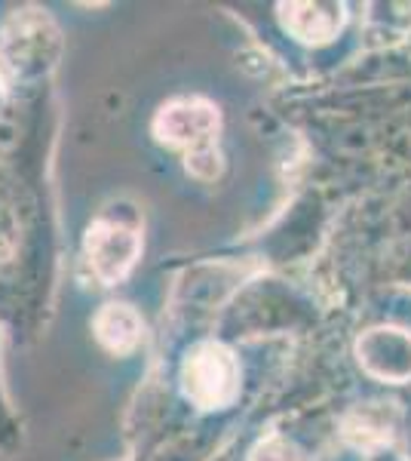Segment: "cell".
Masks as SVG:
<instances>
[{
    "mask_svg": "<svg viewBox=\"0 0 411 461\" xmlns=\"http://www.w3.org/2000/svg\"><path fill=\"white\" fill-rule=\"evenodd\" d=\"M280 22L289 34H295L301 43H326L344 28V4H280Z\"/></svg>",
    "mask_w": 411,
    "mask_h": 461,
    "instance_id": "obj_5",
    "label": "cell"
},
{
    "mask_svg": "<svg viewBox=\"0 0 411 461\" xmlns=\"http://www.w3.org/2000/svg\"><path fill=\"white\" fill-rule=\"evenodd\" d=\"M56 28L47 16H28L22 13L6 28V62L16 71H40L52 65V56L58 50Z\"/></svg>",
    "mask_w": 411,
    "mask_h": 461,
    "instance_id": "obj_4",
    "label": "cell"
},
{
    "mask_svg": "<svg viewBox=\"0 0 411 461\" xmlns=\"http://www.w3.org/2000/svg\"><path fill=\"white\" fill-rule=\"evenodd\" d=\"M221 130V114L209 99L200 95H182V99L166 102L154 117L156 142L182 151L200 154L206 148H215V136Z\"/></svg>",
    "mask_w": 411,
    "mask_h": 461,
    "instance_id": "obj_2",
    "label": "cell"
},
{
    "mask_svg": "<svg viewBox=\"0 0 411 461\" xmlns=\"http://www.w3.org/2000/svg\"><path fill=\"white\" fill-rule=\"evenodd\" d=\"M182 391L200 409H228L240 397V360L221 341L191 348L182 363Z\"/></svg>",
    "mask_w": 411,
    "mask_h": 461,
    "instance_id": "obj_1",
    "label": "cell"
},
{
    "mask_svg": "<svg viewBox=\"0 0 411 461\" xmlns=\"http://www.w3.org/2000/svg\"><path fill=\"white\" fill-rule=\"evenodd\" d=\"M86 262L102 284L114 286L136 267L141 256V234L123 221L99 219L86 230Z\"/></svg>",
    "mask_w": 411,
    "mask_h": 461,
    "instance_id": "obj_3",
    "label": "cell"
},
{
    "mask_svg": "<svg viewBox=\"0 0 411 461\" xmlns=\"http://www.w3.org/2000/svg\"><path fill=\"white\" fill-rule=\"evenodd\" d=\"M93 330H95V339H99L111 354L136 351L141 336H145V323H141L138 311L123 302L104 304L93 320Z\"/></svg>",
    "mask_w": 411,
    "mask_h": 461,
    "instance_id": "obj_6",
    "label": "cell"
}]
</instances>
